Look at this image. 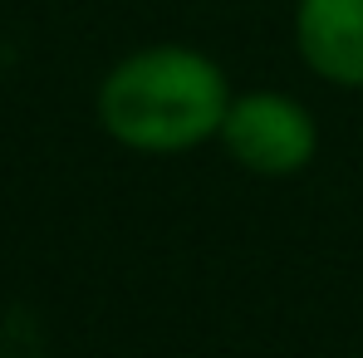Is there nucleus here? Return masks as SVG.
Listing matches in <instances>:
<instances>
[{
	"label": "nucleus",
	"instance_id": "f257e3e1",
	"mask_svg": "<svg viewBox=\"0 0 363 358\" xmlns=\"http://www.w3.org/2000/svg\"><path fill=\"white\" fill-rule=\"evenodd\" d=\"M231 89L221 64L186 45H152L108 69L99 89L104 133L133 152H186L221 133Z\"/></svg>",
	"mask_w": 363,
	"mask_h": 358
},
{
	"label": "nucleus",
	"instance_id": "f03ea898",
	"mask_svg": "<svg viewBox=\"0 0 363 358\" xmlns=\"http://www.w3.org/2000/svg\"><path fill=\"white\" fill-rule=\"evenodd\" d=\"M216 138L255 177H295L319 152V128L309 118V108H300L285 94H270V89L231 99Z\"/></svg>",
	"mask_w": 363,
	"mask_h": 358
},
{
	"label": "nucleus",
	"instance_id": "7ed1b4c3",
	"mask_svg": "<svg viewBox=\"0 0 363 358\" xmlns=\"http://www.w3.org/2000/svg\"><path fill=\"white\" fill-rule=\"evenodd\" d=\"M295 45L324 84L363 89V0H300Z\"/></svg>",
	"mask_w": 363,
	"mask_h": 358
}]
</instances>
